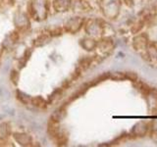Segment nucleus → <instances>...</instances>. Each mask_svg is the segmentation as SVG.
I'll list each match as a JSON object with an SVG mask.
<instances>
[{"instance_id": "f257e3e1", "label": "nucleus", "mask_w": 157, "mask_h": 147, "mask_svg": "<svg viewBox=\"0 0 157 147\" xmlns=\"http://www.w3.org/2000/svg\"><path fill=\"white\" fill-rule=\"evenodd\" d=\"M29 12L36 21H44L47 18L49 12L48 0H32L29 5Z\"/></svg>"}, {"instance_id": "f03ea898", "label": "nucleus", "mask_w": 157, "mask_h": 147, "mask_svg": "<svg viewBox=\"0 0 157 147\" xmlns=\"http://www.w3.org/2000/svg\"><path fill=\"white\" fill-rule=\"evenodd\" d=\"M148 44H149V42L147 40V37L144 36V34H139V36L134 38V41H132L134 48L140 54L141 56H144V58L146 54Z\"/></svg>"}, {"instance_id": "7ed1b4c3", "label": "nucleus", "mask_w": 157, "mask_h": 147, "mask_svg": "<svg viewBox=\"0 0 157 147\" xmlns=\"http://www.w3.org/2000/svg\"><path fill=\"white\" fill-rule=\"evenodd\" d=\"M82 26H83V19L80 17H76V18L69 20L65 24V26H64V28H65V31L68 32L75 33L80 31Z\"/></svg>"}, {"instance_id": "20e7f679", "label": "nucleus", "mask_w": 157, "mask_h": 147, "mask_svg": "<svg viewBox=\"0 0 157 147\" xmlns=\"http://www.w3.org/2000/svg\"><path fill=\"white\" fill-rule=\"evenodd\" d=\"M59 121L57 118L54 116H51V118L48 121V125H47V131L48 134L50 135L52 138H54L58 134H59Z\"/></svg>"}, {"instance_id": "39448f33", "label": "nucleus", "mask_w": 157, "mask_h": 147, "mask_svg": "<svg viewBox=\"0 0 157 147\" xmlns=\"http://www.w3.org/2000/svg\"><path fill=\"white\" fill-rule=\"evenodd\" d=\"M14 138L20 145H22V146H32L33 143L32 136L28 134H24V132H18V134H15Z\"/></svg>"}, {"instance_id": "423d86ee", "label": "nucleus", "mask_w": 157, "mask_h": 147, "mask_svg": "<svg viewBox=\"0 0 157 147\" xmlns=\"http://www.w3.org/2000/svg\"><path fill=\"white\" fill-rule=\"evenodd\" d=\"M86 32L90 34H99L102 32V27L97 21L94 20H90L86 24Z\"/></svg>"}, {"instance_id": "0eeeda50", "label": "nucleus", "mask_w": 157, "mask_h": 147, "mask_svg": "<svg viewBox=\"0 0 157 147\" xmlns=\"http://www.w3.org/2000/svg\"><path fill=\"white\" fill-rule=\"evenodd\" d=\"M144 58L150 62L157 63V43L151 42L148 44V47H147V51H146Z\"/></svg>"}, {"instance_id": "6e6552de", "label": "nucleus", "mask_w": 157, "mask_h": 147, "mask_svg": "<svg viewBox=\"0 0 157 147\" xmlns=\"http://www.w3.org/2000/svg\"><path fill=\"white\" fill-rule=\"evenodd\" d=\"M53 8L57 12H65L70 8V0H54Z\"/></svg>"}, {"instance_id": "1a4fd4ad", "label": "nucleus", "mask_w": 157, "mask_h": 147, "mask_svg": "<svg viewBox=\"0 0 157 147\" xmlns=\"http://www.w3.org/2000/svg\"><path fill=\"white\" fill-rule=\"evenodd\" d=\"M96 47L99 49L100 52L106 54L112 50V48L114 47V43H113L112 40H110V39H104V40L97 42Z\"/></svg>"}, {"instance_id": "9d476101", "label": "nucleus", "mask_w": 157, "mask_h": 147, "mask_svg": "<svg viewBox=\"0 0 157 147\" xmlns=\"http://www.w3.org/2000/svg\"><path fill=\"white\" fill-rule=\"evenodd\" d=\"M11 134V126L8 123L0 124V140H6Z\"/></svg>"}, {"instance_id": "9b49d317", "label": "nucleus", "mask_w": 157, "mask_h": 147, "mask_svg": "<svg viewBox=\"0 0 157 147\" xmlns=\"http://www.w3.org/2000/svg\"><path fill=\"white\" fill-rule=\"evenodd\" d=\"M50 37H51V36L49 34V32L48 33H42V34L38 36L36 39H34L33 45L36 46V47L45 45V44L48 43V41L50 40Z\"/></svg>"}, {"instance_id": "f8f14e48", "label": "nucleus", "mask_w": 157, "mask_h": 147, "mask_svg": "<svg viewBox=\"0 0 157 147\" xmlns=\"http://www.w3.org/2000/svg\"><path fill=\"white\" fill-rule=\"evenodd\" d=\"M149 125L150 124H148V123L141 122V123H140L139 125H136L134 127V130H132V132H134V134H136V135H144V134H146L147 130H148Z\"/></svg>"}, {"instance_id": "ddd939ff", "label": "nucleus", "mask_w": 157, "mask_h": 147, "mask_svg": "<svg viewBox=\"0 0 157 147\" xmlns=\"http://www.w3.org/2000/svg\"><path fill=\"white\" fill-rule=\"evenodd\" d=\"M31 103L36 108H39V109H44L46 107V101L43 99L40 96H36L31 99Z\"/></svg>"}, {"instance_id": "4468645a", "label": "nucleus", "mask_w": 157, "mask_h": 147, "mask_svg": "<svg viewBox=\"0 0 157 147\" xmlns=\"http://www.w3.org/2000/svg\"><path fill=\"white\" fill-rule=\"evenodd\" d=\"M97 42L92 40V39H83L82 41V46L86 49V50H93V49L96 48Z\"/></svg>"}, {"instance_id": "2eb2a0df", "label": "nucleus", "mask_w": 157, "mask_h": 147, "mask_svg": "<svg viewBox=\"0 0 157 147\" xmlns=\"http://www.w3.org/2000/svg\"><path fill=\"white\" fill-rule=\"evenodd\" d=\"M53 139L55 140L56 144L59 145V146L66 145L67 144V141H68V138H67L66 134H64L63 132H61V131H59V134L55 137H54Z\"/></svg>"}, {"instance_id": "dca6fc26", "label": "nucleus", "mask_w": 157, "mask_h": 147, "mask_svg": "<svg viewBox=\"0 0 157 147\" xmlns=\"http://www.w3.org/2000/svg\"><path fill=\"white\" fill-rule=\"evenodd\" d=\"M62 92H63V89H62V88H60V89L55 90V91H54L50 96H49L48 102L50 103V104H52V103H54V102H56V101L59 99V98L61 97Z\"/></svg>"}, {"instance_id": "f3484780", "label": "nucleus", "mask_w": 157, "mask_h": 147, "mask_svg": "<svg viewBox=\"0 0 157 147\" xmlns=\"http://www.w3.org/2000/svg\"><path fill=\"white\" fill-rule=\"evenodd\" d=\"M17 98L21 102H23L24 104H27V103H29V101H31V99H29V96L23 94V93H21L20 91H17Z\"/></svg>"}, {"instance_id": "a211bd4d", "label": "nucleus", "mask_w": 157, "mask_h": 147, "mask_svg": "<svg viewBox=\"0 0 157 147\" xmlns=\"http://www.w3.org/2000/svg\"><path fill=\"white\" fill-rule=\"evenodd\" d=\"M110 77L112 78H114V80H123V78H127V76H126V74H123V73H119V72H117V73H112Z\"/></svg>"}, {"instance_id": "6ab92c4d", "label": "nucleus", "mask_w": 157, "mask_h": 147, "mask_svg": "<svg viewBox=\"0 0 157 147\" xmlns=\"http://www.w3.org/2000/svg\"><path fill=\"white\" fill-rule=\"evenodd\" d=\"M19 37H20V36H19V31H15V32H13L11 34H10V38H11V40H12L13 43L17 42Z\"/></svg>"}, {"instance_id": "aec40b11", "label": "nucleus", "mask_w": 157, "mask_h": 147, "mask_svg": "<svg viewBox=\"0 0 157 147\" xmlns=\"http://www.w3.org/2000/svg\"><path fill=\"white\" fill-rule=\"evenodd\" d=\"M10 77H11V81H13V83L16 85V83L18 82V80H19V74L17 72L13 71L11 73V76H10Z\"/></svg>"}, {"instance_id": "412c9836", "label": "nucleus", "mask_w": 157, "mask_h": 147, "mask_svg": "<svg viewBox=\"0 0 157 147\" xmlns=\"http://www.w3.org/2000/svg\"><path fill=\"white\" fill-rule=\"evenodd\" d=\"M49 34H50L51 36H60V34H62V29L61 28H55V29H53V31H51L50 32H49Z\"/></svg>"}, {"instance_id": "4be33fe9", "label": "nucleus", "mask_w": 157, "mask_h": 147, "mask_svg": "<svg viewBox=\"0 0 157 147\" xmlns=\"http://www.w3.org/2000/svg\"><path fill=\"white\" fill-rule=\"evenodd\" d=\"M1 1H3L4 3H11L13 0H1Z\"/></svg>"}]
</instances>
